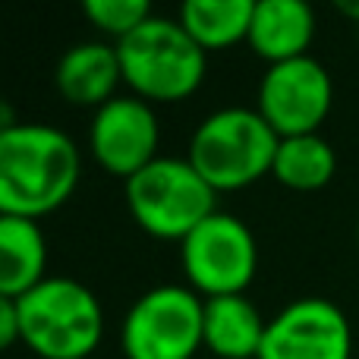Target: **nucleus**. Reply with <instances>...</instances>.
Wrapping results in <instances>:
<instances>
[{"instance_id":"nucleus-14","label":"nucleus","mask_w":359,"mask_h":359,"mask_svg":"<svg viewBox=\"0 0 359 359\" xmlns=\"http://www.w3.org/2000/svg\"><path fill=\"white\" fill-rule=\"evenodd\" d=\"M48 240L38 221L0 215V297L22 299L48 274Z\"/></svg>"},{"instance_id":"nucleus-9","label":"nucleus","mask_w":359,"mask_h":359,"mask_svg":"<svg viewBox=\"0 0 359 359\" xmlns=\"http://www.w3.org/2000/svg\"><path fill=\"white\" fill-rule=\"evenodd\" d=\"M353 331L331 299H293L265 328L259 359H350Z\"/></svg>"},{"instance_id":"nucleus-15","label":"nucleus","mask_w":359,"mask_h":359,"mask_svg":"<svg viewBox=\"0 0 359 359\" xmlns=\"http://www.w3.org/2000/svg\"><path fill=\"white\" fill-rule=\"evenodd\" d=\"M255 0H186L180 6V25L198 48L221 50L249 38Z\"/></svg>"},{"instance_id":"nucleus-8","label":"nucleus","mask_w":359,"mask_h":359,"mask_svg":"<svg viewBox=\"0 0 359 359\" xmlns=\"http://www.w3.org/2000/svg\"><path fill=\"white\" fill-rule=\"evenodd\" d=\"M334 104L331 76L316 57L274 63L259 82V107L265 123L280 139L318 133Z\"/></svg>"},{"instance_id":"nucleus-2","label":"nucleus","mask_w":359,"mask_h":359,"mask_svg":"<svg viewBox=\"0 0 359 359\" xmlns=\"http://www.w3.org/2000/svg\"><path fill=\"white\" fill-rule=\"evenodd\" d=\"M19 303V337L38 359H86L104 337V312L86 284L44 278Z\"/></svg>"},{"instance_id":"nucleus-19","label":"nucleus","mask_w":359,"mask_h":359,"mask_svg":"<svg viewBox=\"0 0 359 359\" xmlns=\"http://www.w3.org/2000/svg\"><path fill=\"white\" fill-rule=\"evenodd\" d=\"M337 10H341L344 16H350L353 22H359V0H341V4H337Z\"/></svg>"},{"instance_id":"nucleus-7","label":"nucleus","mask_w":359,"mask_h":359,"mask_svg":"<svg viewBox=\"0 0 359 359\" xmlns=\"http://www.w3.org/2000/svg\"><path fill=\"white\" fill-rule=\"evenodd\" d=\"M205 299L192 287H151L123 322L126 359H192L202 347Z\"/></svg>"},{"instance_id":"nucleus-11","label":"nucleus","mask_w":359,"mask_h":359,"mask_svg":"<svg viewBox=\"0 0 359 359\" xmlns=\"http://www.w3.org/2000/svg\"><path fill=\"white\" fill-rule=\"evenodd\" d=\"M312 38H316V13L306 0H255L246 41L262 60L274 67L309 57Z\"/></svg>"},{"instance_id":"nucleus-17","label":"nucleus","mask_w":359,"mask_h":359,"mask_svg":"<svg viewBox=\"0 0 359 359\" xmlns=\"http://www.w3.org/2000/svg\"><path fill=\"white\" fill-rule=\"evenodd\" d=\"M82 13L95 29H101L104 35H114L117 41L126 38L130 32H136L149 16H155L149 0H86Z\"/></svg>"},{"instance_id":"nucleus-20","label":"nucleus","mask_w":359,"mask_h":359,"mask_svg":"<svg viewBox=\"0 0 359 359\" xmlns=\"http://www.w3.org/2000/svg\"><path fill=\"white\" fill-rule=\"evenodd\" d=\"M356 243H359V221H356Z\"/></svg>"},{"instance_id":"nucleus-13","label":"nucleus","mask_w":359,"mask_h":359,"mask_svg":"<svg viewBox=\"0 0 359 359\" xmlns=\"http://www.w3.org/2000/svg\"><path fill=\"white\" fill-rule=\"evenodd\" d=\"M268 322L243 293L211 297L202 309V347L221 359H259Z\"/></svg>"},{"instance_id":"nucleus-10","label":"nucleus","mask_w":359,"mask_h":359,"mask_svg":"<svg viewBox=\"0 0 359 359\" xmlns=\"http://www.w3.org/2000/svg\"><path fill=\"white\" fill-rule=\"evenodd\" d=\"M158 117L149 101L136 95H117L104 107L95 111L88 145L92 155L107 174L136 177L158 158Z\"/></svg>"},{"instance_id":"nucleus-18","label":"nucleus","mask_w":359,"mask_h":359,"mask_svg":"<svg viewBox=\"0 0 359 359\" xmlns=\"http://www.w3.org/2000/svg\"><path fill=\"white\" fill-rule=\"evenodd\" d=\"M19 337V303L10 297H0V353L10 350Z\"/></svg>"},{"instance_id":"nucleus-1","label":"nucleus","mask_w":359,"mask_h":359,"mask_svg":"<svg viewBox=\"0 0 359 359\" xmlns=\"http://www.w3.org/2000/svg\"><path fill=\"white\" fill-rule=\"evenodd\" d=\"M79 174V149L57 126L16 123L0 133V215H50L69 202Z\"/></svg>"},{"instance_id":"nucleus-12","label":"nucleus","mask_w":359,"mask_h":359,"mask_svg":"<svg viewBox=\"0 0 359 359\" xmlns=\"http://www.w3.org/2000/svg\"><path fill=\"white\" fill-rule=\"evenodd\" d=\"M57 92L76 107H104L117 98V86L123 79L117 48L104 41H82L69 48L57 63Z\"/></svg>"},{"instance_id":"nucleus-4","label":"nucleus","mask_w":359,"mask_h":359,"mask_svg":"<svg viewBox=\"0 0 359 359\" xmlns=\"http://www.w3.org/2000/svg\"><path fill=\"white\" fill-rule=\"evenodd\" d=\"M123 82L142 101H183L205 79V50L189 38L180 19L149 16L117 44Z\"/></svg>"},{"instance_id":"nucleus-16","label":"nucleus","mask_w":359,"mask_h":359,"mask_svg":"<svg viewBox=\"0 0 359 359\" xmlns=\"http://www.w3.org/2000/svg\"><path fill=\"white\" fill-rule=\"evenodd\" d=\"M334 170H337V155L331 149V142L322 139L318 133H309V136L280 139L271 177L278 183H284L287 189L312 192L328 186Z\"/></svg>"},{"instance_id":"nucleus-3","label":"nucleus","mask_w":359,"mask_h":359,"mask_svg":"<svg viewBox=\"0 0 359 359\" xmlns=\"http://www.w3.org/2000/svg\"><path fill=\"white\" fill-rule=\"evenodd\" d=\"M278 145L280 136L259 111L224 107L198 123L186 161L215 192H233L271 174Z\"/></svg>"},{"instance_id":"nucleus-5","label":"nucleus","mask_w":359,"mask_h":359,"mask_svg":"<svg viewBox=\"0 0 359 359\" xmlns=\"http://www.w3.org/2000/svg\"><path fill=\"white\" fill-rule=\"evenodd\" d=\"M217 192L186 158H155L126 180V202L145 233L183 243L205 217L215 215Z\"/></svg>"},{"instance_id":"nucleus-6","label":"nucleus","mask_w":359,"mask_h":359,"mask_svg":"<svg viewBox=\"0 0 359 359\" xmlns=\"http://www.w3.org/2000/svg\"><path fill=\"white\" fill-rule=\"evenodd\" d=\"M180 262L189 287L205 299L236 297L252 284L259 246L236 215L215 211L180 243Z\"/></svg>"}]
</instances>
